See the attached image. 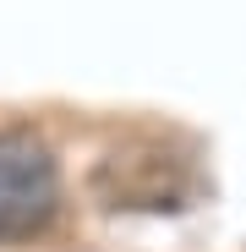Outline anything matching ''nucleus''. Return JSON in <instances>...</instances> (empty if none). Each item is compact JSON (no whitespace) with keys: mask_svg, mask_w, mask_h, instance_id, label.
<instances>
[{"mask_svg":"<svg viewBox=\"0 0 246 252\" xmlns=\"http://www.w3.org/2000/svg\"><path fill=\"white\" fill-rule=\"evenodd\" d=\"M88 192L109 214H181L197 197V170L170 143L153 137H126L93 159Z\"/></svg>","mask_w":246,"mask_h":252,"instance_id":"1","label":"nucleus"},{"mask_svg":"<svg viewBox=\"0 0 246 252\" xmlns=\"http://www.w3.org/2000/svg\"><path fill=\"white\" fill-rule=\"evenodd\" d=\"M60 214L55 148L27 126H0V247L44 236Z\"/></svg>","mask_w":246,"mask_h":252,"instance_id":"2","label":"nucleus"}]
</instances>
